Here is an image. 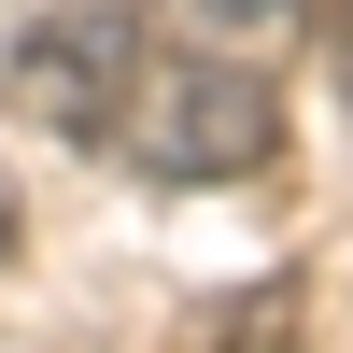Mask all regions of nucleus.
Wrapping results in <instances>:
<instances>
[{"mask_svg": "<svg viewBox=\"0 0 353 353\" xmlns=\"http://www.w3.org/2000/svg\"><path fill=\"white\" fill-rule=\"evenodd\" d=\"M0 99H14V128L128 141V99H141V14H113V0H43V14L0 43Z\"/></svg>", "mask_w": 353, "mask_h": 353, "instance_id": "nucleus-2", "label": "nucleus"}, {"mask_svg": "<svg viewBox=\"0 0 353 353\" xmlns=\"http://www.w3.org/2000/svg\"><path fill=\"white\" fill-rule=\"evenodd\" d=\"M128 156L156 170V184H254V170L283 156V85L254 71V57L198 43V57H170V71H141Z\"/></svg>", "mask_w": 353, "mask_h": 353, "instance_id": "nucleus-1", "label": "nucleus"}, {"mask_svg": "<svg viewBox=\"0 0 353 353\" xmlns=\"http://www.w3.org/2000/svg\"><path fill=\"white\" fill-rule=\"evenodd\" d=\"M184 14H198V43L269 57V43H311V28H325V0H184Z\"/></svg>", "mask_w": 353, "mask_h": 353, "instance_id": "nucleus-3", "label": "nucleus"}, {"mask_svg": "<svg viewBox=\"0 0 353 353\" xmlns=\"http://www.w3.org/2000/svg\"><path fill=\"white\" fill-rule=\"evenodd\" d=\"M325 71L353 85V0H325Z\"/></svg>", "mask_w": 353, "mask_h": 353, "instance_id": "nucleus-4", "label": "nucleus"}, {"mask_svg": "<svg viewBox=\"0 0 353 353\" xmlns=\"http://www.w3.org/2000/svg\"><path fill=\"white\" fill-rule=\"evenodd\" d=\"M0 254H14V170H0Z\"/></svg>", "mask_w": 353, "mask_h": 353, "instance_id": "nucleus-5", "label": "nucleus"}]
</instances>
